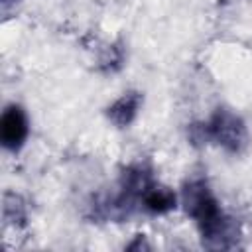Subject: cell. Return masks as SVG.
Here are the masks:
<instances>
[{
    "label": "cell",
    "instance_id": "8992f818",
    "mask_svg": "<svg viewBox=\"0 0 252 252\" xmlns=\"http://www.w3.org/2000/svg\"><path fill=\"white\" fill-rule=\"evenodd\" d=\"M142 199H144V205L148 211L152 213H167L171 209H175V193L169 189V187H163V185H150L144 193H142Z\"/></svg>",
    "mask_w": 252,
    "mask_h": 252
},
{
    "label": "cell",
    "instance_id": "52a82bcc",
    "mask_svg": "<svg viewBox=\"0 0 252 252\" xmlns=\"http://www.w3.org/2000/svg\"><path fill=\"white\" fill-rule=\"evenodd\" d=\"M134 248H148V244L144 242V236H142V234H138V238H136V242L128 246V250H134Z\"/></svg>",
    "mask_w": 252,
    "mask_h": 252
},
{
    "label": "cell",
    "instance_id": "3957f363",
    "mask_svg": "<svg viewBox=\"0 0 252 252\" xmlns=\"http://www.w3.org/2000/svg\"><path fill=\"white\" fill-rule=\"evenodd\" d=\"M0 134L8 150H18L24 144L28 136V120L20 106L12 104L4 110L2 120H0Z\"/></svg>",
    "mask_w": 252,
    "mask_h": 252
},
{
    "label": "cell",
    "instance_id": "277c9868",
    "mask_svg": "<svg viewBox=\"0 0 252 252\" xmlns=\"http://www.w3.org/2000/svg\"><path fill=\"white\" fill-rule=\"evenodd\" d=\"M201 234L207 248H230L238 240V226L232 219L220 215L213 222L201 226Z\"/></svg>",
    "mask_w": 252,
    "mask_h": 252
},
{
    "label": "cell",
    "instance_id": "5b68a950",
    "mask_svg": "<svg viewBox=\"0 0 252 252\" xmlns=\"http://www.w3.org/2000/svg\"><path fill=\"white\" fill-rule=\"evenodd\" d=\"M140 104H142V94L140 93H126V94H122L110 108H108V118L116 124V126H128L132 120H134V116H136V112H138V108H140Z\"/></svg>",
    "mask_w": 252,
    "mask_h": 252
},
{
    "label": "cell",
    "instance_id": "6da1fadb",
    "mask_svg": "<svg viewBox=\"0 0 252 252\" xmlns=\"http://www.w3.org/2000/svg\"><path fill=\"white\" fill-rule=\"evenodd\" d=\"M207 128H209L211 140H215L219 146H222L228 152H240L246 146V140H248L246 126L242 118L230 112L228 108H219L213 114Z\"/></svg>",
    "mask_w": 252,
    "mask_h": 252
},
{
    "label": "cell",
    "instance_id": "7a4b0ae2",
    "mask_svg": "<svg viewBox=\"0 0 252 252\" xmlns=\"http://www.w3.org/2000/svg\"><path fill=\"white\" fill-rule=\"evenodd\" d=\"M183 207H185V213L197 220L199 228L222 215L217 199L213 197L211 189L203 181H191L183 187Z\"/></svg>",
    "mask_w": 252,
    "mask_h": 252
}]
</instances>
